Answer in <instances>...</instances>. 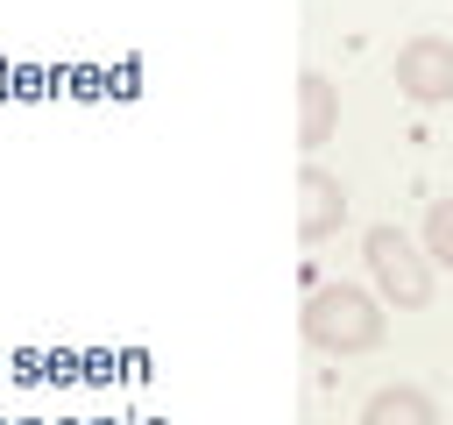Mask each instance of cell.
<instances>
[{
    "label": "cell",
    "instance_id": "obj_7",
    "mask_svg": "<svg viewBox=\"0 0 453 425\" xmlns=\"http://www.w3.org/2000/svg\"><path fill=\"white\" fill-rule=\"evenodd\" d=\"M425 255H432L439 269H453V198L425 205Z\"/></svg>",
    "mask_w": 453,
    "mask_h": 425
},
{
    "label": "cell",
    "instance_id": "obj_6",
    "mask_svg": "<svg viewBox=\"0 0 453 425\" xmlns=\"http://www.w3.org/2000/svg\"><path fill=\"white\" fill-rule=\"evenodd\" d=\"M361 425H439V404L418 382H389L361 404Z\"/></svg>",
    "mask_w": 453,
    "mask_h": 425
},
{
    "label": "cell",
    "instance_id": "obj_1",
    "mask_svg": "<svg viewBox=\"0 0 453 425\" xmlns=\"http://www.w3.org/2000/svg\"><path fill=\"white\" fill-rule=\"evenodd\" d=\"M297 326H304V340H311L319 354H368V347L382 340V305H375L361 283H319V290L304 298Z\"/></svg>",
    "mask_w": 453,
    "mask_h": 425
},
{
    "label": "cell",
    "instance_id": "obj_4",
    "mask_svg": "<svg viewBox=\"0 0 453 425\" xmlns=\"http://www.w3.org/2000/svg\"><path fill=\"white\" fill-rule=\"evenodd\" d=\"M347 227V184L319 163L297 170V241H333Z\"/></svg>",
    "mask_w": 453,
    "mask_h": 425
},
{
    "label": "cell",
    "instance_id": "obj_5",
    "mask_svg": "<svg viewBox=\"0 0 453 425\" xmlns=\"http://www.w3.org/2000/svg\"><path fill=\"white\" fill-rule=\"evenodd\" d=\"M333 128H340V85L326 71H304L297 78V142L304 149H326Z\"/></svg>",
    "mask_w": 453,
    "mask_h": 425
},
{
    "label": "cell",
    "instance_id": "obj_3",
    "mask_svg": "<svg viewBox=\"0 0 453 425\" xmlns=\"http://www.w3.org/2000/svg\"><path fill=\"white\" fill-rule=\"evenodd\" d=\"M396 92L411 106H446L453 99V42L446 35H411L396 50Z\"/></svg>",
    "mask_w": 453,
    "mask_h": 425
},
{
    "label": "cell",
    "instance_id": "obj_2",
    "mask_svg": "<svg viewBox=\"0 0 453 425\" xmlns=\"http://www.w3.org/2000/svg\"><path fill=\"white\" fill-rule=\"evenodd\" d=\"M361 262L375 269V290H382L396 312L432 305V255H425L411 234H396V227H368V234H361Z\"/></svg>",
    "mask_w": 453,
    "mask_h": 425
}]
</instances>
